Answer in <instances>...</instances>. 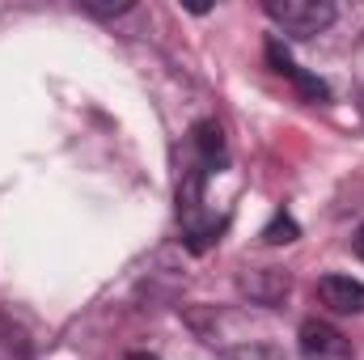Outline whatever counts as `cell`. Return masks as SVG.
Instances as JSON below:
<instances>
[{"label": "cell", "mask_w": 364, "mask_h": 360, "mask_svg": "<svg viewBox=\"0 0 364 360\" xmlns=\"http://www.w3.org/2000/svg\"><path fill=\"white\" fill-rule=\"evenodd\" d=\"M296 339H301V356L305 360H356L352 339L339 327H331V322L309 318V322H301V335Z\"/></svg>", "instance_id": "cell-2"}, {"label": "cell", "mask_w": 364, "mask_h": 360, "mask_svg": "<svg viewBox=\"0 0 364 360\" xmlns=\"http://www.w3.org/2000/svg\"><path fill=\"white\" fill-rule=\"evenodd\" d=\"M263 242H267V246H279V242H296V225H292V216H275L272 225L263 229Z\"/></svg>", "instance_id": "cell-6"}, {"label": "cell", "mask_w": 364, "mask_h": 360, "mask_svg": "<svg viewBox=\"0 0 364 360\" xmlns=\"http://www.w3.org/2000/svg\"><path fill=\"white\" fill-rule=\"evenodd\" d=\"M356 255L364 259V225H360V233H356Z\"/></svg>", "instance_id": "cell-8"}, {"label": "cell", "mask_w": 364, "mask_h": 360, "mask_svg": "<svg viewBox=\"0 0 364 360\" xmlns=\"http://www.w3.org/2000/svg\"><path fill=\"white\" fill-rule=\"evenodd\" d=\"M318 297L335 314H364V284L352 280V275H322L318 280Z\"/></svg>", "instance_id": "cell-3"}, {"label": "cell", "mask_w": 364, "mask_h": 360, "mask_svg": "<svg viewBox=\"0 0 364 360\" xmlns=\"http://www.w3.org/2000/svg\"><path fill=\"white\" fill-rule=\"evenodd\" d=\"M191 144H195V153L203 157L208 170H220V166H225V132H220L216 123H195Z\"/></svg>", "instance_id": "cell-4"}, {"label": "cell", "mask_w": 364, "mask_h": 360, "mask_svg": "<svg viewBox=\"0 0 364 360\" xmlns=\"http://www.w3.org/2000/svg\"><path fill=\"white\" fill-rule=\"evenodd\" d=\"M127 360H157V356H153V352H132Z\"/></svg>", "instance_id": "cell-9"}, {"label": "cell", "mask_w": 364, "mask_h": 360, "mask_svg": "<svg viewBox=\"0 0 364 360\" xmlns=\"http://www.w3.org/2000/svg\"><path fill=\"white\" fill-rule=\"evenodd\" d=\"M267 55H272V64H275V73H279V77H292V81H296L301 90L309 93V97H326V90H322V81L305 77V73H301V68H296V64H292V60H288L284 51H279V43H272V47H267Z\"/></svg>", "instance_id": "cell-5"}, {"label": "cell", "mask_w": 364, "mask_h": 360, "mask_svg": "<svg viewBox=\"0 0 364 360\" xmlns=\"http://www.w3.org/2000/svg\"><path fill=\"white\" fill-rule=\"evenodd\" d=\"M90 13H102V17H110V13H127L132 9V0H119V4H85Z\"/></svg>", "instance_id": "cell-7"}, {"label": "cell", "mask_w": 364, "mask_h": 360, "mask_svg": "<svg viewBox=\"0 0 364 360\" xmlns=\"http://www.w3.org/2000/svg\"><path fill=\"white\" fill-rule=\"evenodd\" d=\"M263 9H267V17L284 34H296V38L322 34L335 21V4L331 0H267Z\"/></svg>", "instance_id": "cell-1"}]
</instances>
